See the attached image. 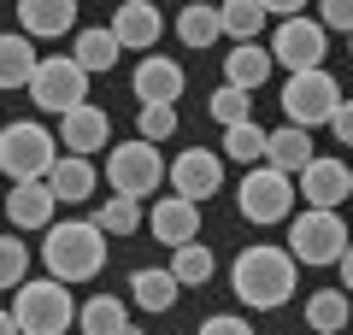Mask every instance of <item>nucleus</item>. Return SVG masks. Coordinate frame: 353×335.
I'll return each mask as SVG.
<instances>
[{
  "mask_svg": "<svg viewBox=\"0 0 353 335\" xmlns=\"http://www.w3.org/2000/svg\"><path fill=\"white\" fill-rule=\"evenodd\" d=\"M341 288L353 294V241H347V253H341Z\"/></svg>",
  "mask_w": 353,
  "mask_h": 335,
  "instance_id": "40",
  "label": "nucleus"
},
{
  "mask_svg": "<svg viewBox=\"0 0 353 335\" xmlns=\"http://www.w3.org/2000/svg\"><path fill=\"white\" fill-rule=\"evenodd\" d=\"M171 188L176 194H189V200H206L224 188V159H218L212 148H183L171 159Z\"/></svg>",
  "mask_w": 353,
  "mask_h": 335,
  "instance_id": "11",
  "label": "nucleus"
},
{
  "mask_svg": "<svg viewBox=\"0 0 353 335\" xmlns=\"http://www.w3.org/2000/svg\"><path fill=\"white\" fill-rule=\"evenodd\" d=\"M77 329L83 335H124L130 329V306L118 294H94L77 306Z\"/></svg>",
  "mask_w": 353,
  "mask_h": 335,
  "instance_id": "23",
  "label": "nucleus"
},
{
  "mask_svg": "<svg viewBox=\"0 0 353 335\" xmlns=\"http://www.w3.org/2000/svg\"><path fill=\"white\" fill-rule=\"evenodd\" d=\"M12 312L18 323H24V335H65L77 323V300H71V283H59V276H36V283H18L12 294Z\"/></svg>",
  "mask_w": 353,
  "mask_h": 335,
  "instance_id": "4",
  "label": "nucleus"
},
{
  "mask_svg": "<svg viewBox=\"0 0 353 335\" xmlns=\"http://www.w3.org/2000/svg\"><path fill=\"white\" fill-rule=\"evenodd\" d=\"M206 112H212V118H218V124H248V118H253V100H248V88H236V83H224V88H218V94L212 100H206Z\"/></svg>",
  "mask_w": 353,
  "mask_h": 335,
  "instance_id": "33",
  "label": "nucleus"
},
{
  "mask_svg": "<svg viewBox=\"0 0 353 335\" xmlns=\"http://www.w3.org/2000/svg\"><path fill=\"white\" fill-rule=\"evenodd\" d=\"M306 323H312L318 335H341L353 323V294L347 288H318V294L306 300Z\"/></svg>",
  "mask_w": 353,
  "mask_h": 335,
  "instance_id": "24",
  "label": "nucleus"
},
{
  "mask_svg": "<svg viewBox=\"0 0 353 335\" xmlns=\"http://www.w3.org/2000/svg\"><path fill=\"white\" fill-rule=\"evenodd\" d=\"M176 36H183V48H212V41L224 36L218 6H183V12H176Z\"/></svg>",
  "mask_w": 353,
  "mask_h": 335,
  "instance_id": "29",
  "label": "nucleus"
},
{
  "mask_svg": "<svg viewBox=\"0 0 353 335\" xmlns=\"http://www.w3.org/2000/svg\"><path fill=\"white\" fill-rule=\"evenodd\" d=\"M41 265H48V276H59V283H94V276L106 271V230L94 218L48 223V236H41Z\"/></svg>",
  "mask_w": 353,
  "mask_h": 335,
  "instance_id": "2",
  "label": "nucleus"
},
{
  "mask_svg": "<svg viewBox=\"0 0 353 335\" xmlns=\"http://www.w3.org/2000/svg\"><path fill=\"white\" fill-rule=\"evenodd\" d=\"M112 36L124 41L130 53H153L165 36V18L153 0H118V12H112Z\"/></svg>",
  "mask_w": 353,
  "mask_h": 335,
  "instance_id": "13",
  "label": "nucleus"
},
{
  "mask_svg": "<svg viewBox=\"0 0 353 335\" xmlns=\"http://www.w3.org/2000/svg\"><path fill=\"white\" fill-rule=\"evenodd\" d=\"M176 294H183L176 271H136V276H130V300H136L141 312H171Z\"/></svg>",
  "mask_w": 353,
  "mask_h": 335,
  "instance_id": "26",
  "label": "nucleus"
},
{
  "mask_svg": "<svg viewBox=\"0 0 353 335\" xmlns=\"http://www.w3.org/2000/svg\"><path fill=\"white\" fill-rule=\"evenodd\" d=\"M171 271H176V283H183V288H206V283H212V271H218V259H212L206 241H183V247H171Z\"/></svg>",
  "mask_w": 353,
  "mask_h": 335,
  "instance_id": "27",
  "label": "nucleus"
},
{
  "mask_svg": "<svg viewBox=\"0 0 353 335\" xmlns=\"http://www.w3.org/2000/svg\"><path fill=\"white\" fill-rule=\"evenodd\" d=\"M48 183H53V194H59V206H83L101 176H94V159H88V153H65L48 171Z\"/></svg>",
  "mask_w": 353,
  "mask_h": 335,
  "instance_id": "20",
  "label": "nucleus"
},
{
  "mask_svg": "<svg viewBox=\"0 0 353 335\" xmlns=\"http://www.w3.org/2000/svg\"><path fill=\"white\" fill-rule=\"evenodd\" d=\"M312 159H318V153H312V130H301V124H283V130H271V141H265V165H277V171L301 176Z\"/></svg>",
  "mask_w": 353,
  "mask_h": 335,
  "instance_id": "19",
  "label": "nucleus"
},
{
  "mask_svg": "<svg viewBox=\"0 0 353 335\" xmlns=\"http://www.w3.org/2000/svg\"><path fill=\"white\" fill-rule=\"evenodd\" d=\"M259 6H265V12H271V18H294V12H301V6H306V0H259Z\"/></svg>",
  "mask_w": 353,
  "mask_h": 335,
  "instance_id": "38",
  "label": "nucleus"
},
{
  "mask_svg": "<svg viewBox=\"0 0 353 335\" xmlns=\"http://www.w3.org/2000/svg\"><path fill=\"white\" fill-rule=\"evenodd\" d=\"M18 24H24V36L53 41L77 30V0H18Z\"/></svg>",
  "mask_w": 353,
  "mask_h": 335,
  "instance_id": "18",
  "label": "nucleus"
},
{
  "mask_svg": "<svg viewBox=\"0 0 353 335\" xmlns=\"http://www.w3.org/2000/svg\"><path fill=\"white\" fill-rule=\"evenodd\" d=\"M0 335H24V323H18V312L0 306Z\"/></svg>",
  "mask_w": 353,
  "mask_h": 335,
  "instance_id": "39",
  "label": "nucleus"
},
{
  "mask_svg": "<svg viewBox=\"0 0 353 335\" xmlns=\"http://www.w3.org/2000/svg\"><path fill=\"white\" fill-rule=\"evenodd\" d=\"M318 24L353 36V0H318Z\"/></svg>",
  "mask_w": 353,
  "mask_h": 335,
  "instance_id": "35",
  "label": "nucleus"
},
{
  "mask_svg": "<svg viewBox=\"0 0 353 335\" xmlns=\"http://www.w3.org/2000/svg\"><path fill=\"white\" fill-rule=\"evenodd\" d=\"M59 148H71V153H101V148H112V118H106V106H94V100L71 106V112L59 118Z\"/></svg>",
  "mask_w": 353,
  "mask_h": 335,
  "instance_id": "12",
  "label": "nucleus"
},
{
  "mask_svg": "<svg viewBox=\"0 0 353 335\" xmlns=\"http://www.w3.org/2000/svg\"><path fill=\"white\" fill-rule=\"evenodd\" d=\"M30 276V247L12 236H0V288H18Z\"/></svg>",
  "mask_w": 353,
  "mask_h": 335,
  "instance_id": "34",
  "label": "nucleus"
},
{
  "mask_svg": "<svg viewBox=\"0 0 353 335\" xmlns=\"http://www.w3.org/2000/svg\"><path fill=\"white\" fill-rule=\"evenodd\" d=\"M136 100H183V88H189V77H183V65L171 59V53H141L136 65Z\"/></svg>",
  "mask_w": 353,
  "mask_h": 335,
  "instance_id": "17",
  "label": "nucleus"
},
{
  "mask_svg": "<svg viewBox=\"0 0 353 335\" xmlns=\"http://www.w3.org/2000/svg\"><path fill=\"white\" fill-rule=\"evenodd\" d=\"M336 106H341V88H336V77H330L324 65H312V71H289V83H283V118H289V124L318 130V124L336 118Z\"/></svg>",
  "mask_w": 353,
  "mask_h": 335,
  "instance_id": "9",
  "label": "nucleus"
},
{
  "mask_svg": "<svg viewBox=\"0 0 353 335\" xmlns=\"http://www.w3.org/2000/svg\"><path fill=\"white\" fill-rule=\"evenodd\" d=\"M194 335H253V323H248V318H236V312H218V318H206Z\"/></svg>",
  "mask_w": 353,
  "mask_h": 335,
  "instance_id": "36",
  "label": "nucleus"
},
{
  "mask_svg": "<svg viewBox=\"0 0 353 335\" xmlns=\"http://www.w3.org/2000/svg\"><path fill=\"white\" fill-rule=\"evenodd\" d=\"M324 53H330V30L306 12L283 18L277 36H271V59L289 65V71H312V65H324Z\"/></svg>",
  "mask_w": 353,
  "mask_h": 335,
  "instance_id": "10",
  "label": "nucleus"
},
{
  "mask_svg": "<svg viewBox=\"0 0 353 335\" xmlns=\"http://www.w3.org/2000/svg\"><path fill=\"white\" fill-rule=\"evenodd\" d=\"M271 65H277V59H271V48H259V41H236V48L224 53V83H236V88H248V94H253V88L271 77Z\"/></svg>",
  "mask_w": 353,
  "mask_h": 335,
  "instance_id": "22",
  "label": "nucleus"
},
{
  "mask_svg": "<svg viewBox=\"0 0 353 335\" xmlns=\"http://www.w3.org/2000/svg\"><path fill=\"white\" fill-rule=\"evenodd\" d=\"M124 335H141V329H136V323H130V329H124Z\"/></svg>",
  "mask_w": 353,
  "mask_h": 335,
  "instance_id": "41",
  "label": "nucleus"
},
{
  "mask_svg": "<svg viewBox=\"0 0 353 335\" xmlns=\"http://www.w3.org/2000/svg\"><path fill=\"white\" fill-rule=\"evenodd\" d=\"M347 223H341L336 206H306L301 218H294L289 230V253L301 265H341V253H347Z\"/></svg>",
  "mask_w": 353,
  "mask_h": 335,
  "instance_id": "8",
  "label": "nucleus"
},
{
  "mask_svg": "<svg viewBox=\"0 0 353 335\" xmlns=\"http://www.w3.org/2000/svg\"><path fill=\"white\" fill-rule=\"evenodd\" d=\"M30 100H36V112H53V118L83 106L88 100V71L77 65V53H41L36 77H30Z\"/></svg>",
  "mask_w": 353,
  "mask_h": 335,
  "instance_id": "7",
  "label": "nucleus"
},
{
  "mask_svg": "<svg viewBox=\"0 0 353 335\" xmlns=\"http://www.w3.org/2000/svg\"><path fill=\"white\" fill-rule=\"evenodd\" d=\"M106 183H112V194H136L148 200L159 183H171V165L159 159V141H118L112 153H106Z\"/></svg>",
  "mask_w": 353,
  "mask_h": 335,
  "instance_id": "6",
  "label": "nucleus"
},
{
  "mask_svg": "<svg viewBox=\"0 0 353 335\" xmlns=\"http://www.w3.org/2000/svg\"><path fill=\"white\" fill-rule=\"evenodd\" d=\"M265 141H271V130H259L253 118H248V124H230V130H224V153L241 165V171H248V165H265Z\"/></svg>",
  "mask_w": 353,
  "mask_h": 335,
  "instance_id": "30",
  "label": "nucleus"
},
{
  "mask_svg": "<svg viewBox=\"0 0 353 335\" xmlns=\"http://www.w3.org/2000/svg\"><path fill=\"white\" fill-rule=\"evenodd\" d=\"M59 165V136L36 118H12V124L0 130V171L12 176V183H36Z\"/></svg>",
  "mask_w": 353,
  "mask_h": 335,
  "instance_id": "3",
  "label": "nucleus"
},
{
  "mask_svg": "<svg viewBox=\"0 0 353 335\" xmlns=\"http://www.w3.org/2000/svg\"><path fill=\"white\" fill-rule=\"evenodd\" d=\"M153 236L165 241V247H183V241H201V200L189 194H165L153 200Z\"/></svg>",
  "mask_w": 353,
  "mask_h": 335,
  "instance_id": "15",
  "label": "nucleus"
},
{
  "mask_svg": "<svg viewBox=\"0 0 353 335\" xmlns=\"http://www.w3.org/2000/svg\"><path fill=\"white\" fill-rule=\"evenodd\" d=\"M347 53H353V36H347Z\"/></svg>",
  "mask_w": 353,
  "mask_h": 335,
  "instance_id": "43",
  "label": "nucleus"
},
{
  "mask_svg": "<svg viewBox=\"0 0 353 335\" xmlns=\"http://www.w3.org/2000/svg\"><path fill=\"white\" fill-rule=\"evenodd\" d=\"M218 18H224V36L230 41H259V30H265V6L259 0H218Z\"/></svg>",
  "mask_w": 353,
  "mask_h": 335,
  "instance_id": "28",
  "label": "nucleus"
},
{
  "mask_svg": "<svg viewBox=\"0 0 353 335\" xmlns=\"http://www.w3.org/2000/svg\"><path fill=\"white\" fill-rule=\"evenodd\" d=\"M301 200L306 206H341V200H353V165L318 153V159L301 171Z\"/></svg>",
  "mask_w": 353,
  "mask_h": 335,
  "instance_id": "14",
  "label": "nucleus"
},
{
  "mask_svg": "<svg viewBox=\"0 0 353 335\" xmlns=\"http://www.w3.org/2000/svg\"><path fill=\"white\" fill-rule=\"evenodd\" d=\"M159 6H176V0H159Z\"/></svg>",
  "mask_w": 353,
  "mask_h": 335,
  "instance_id": "42",
  "label": "nucleus"
},
{
  "mask_svg": "<svg viewBox=\"0 0 353 335\" xmlns=\"http://www.w3.org/2000/svg\"><path fill=\"white\" fill-rule=\"evenodd\" d=\"M136 136H141V141H171V136H176V100H141Z\"/></svg>",
  "mask_w": 353,
  "mask_h": 335,
  "instance_id": "32",
  "label": "nucleus"
},
{
  "mask_svg": "<svg viewBox=\"0 0 353 335\" xmlns=\"http://www.w3.org/2000/svg\"><path fill=\"white\" fill-rule=\"evenodd\" d=\"M294 253L289 247H271V241H259V247H241V259L230 265V288H236V300L248 312H277L294 300Z\"/></svg>",
  "mask_w": 353,
  "mask_h": 335,
  "instance_id": "1",
  "label": "nucleus"
},
{
  "mask_svg": "<svg viewBox=\"0 0 353 335\" xmlns=\"http://www.w3.org/2000/svg\"><path fill=\"white\" fill-rule=\"evenodd\" d=\"M94 223H101L106 236H136L141 230V200L136 194H106L101 212H94Z\"/></svg>",
  "mask_w": 353,
  "mask_h": 335,
  "instance_id": "31",
  "label": "nucleus"
},
{
  "mask_svg": "<svg viewBox=\"0 0 353 335\" xmlns=\"http://www.w3.org/2000/svg\"><path fill=\"white\" fill-rule=\"evenodd\" d=\"M71 53H77V65H83V71L94 77V71H112V65H118V53H124V41L112 36V24H106V30L94 24V30H77Z\"/></svg>",
  "mask_w": 353,
  "mask_h": 335,
  "instance_id": "25",
  "label": "nucleus"
},
{
  "mask_svg": "<svg viewBox=\"0 0 353 335\" xmlns=\"http://www.w3.org/2000/svg\"><path fill=\"white\" fill-rule=\"evenodd\" d=\"M41 53H36V36H24V30H6L0 36V88H30V77H36Z\"/></svg>",
  "mask_w": 353,
  "mask_h": 335,
  "instance_id": "21",
  "label": "nucleus"
},
{
  "mask_svg": "<svg viewBox=\"0 0 353 335\" xmlns=\"http://www.w3.org/2000/svg\"><path fill=\"white\" fill-rule=\"evenodd\" d=\"M330 130H336V141H341V148H353V100H341V106H336Z\"/></svg>",
  "mask_w": 353,
  "mask_h": 335,
  "instance_id": "37",
  "label": "nucleus"
},
{
  "mask_svg": "<svg viewBox=\"0 0 353 335\" xmlns=\"http://www.w3.org/2000/svg\"><path fill=\"white\" fill-rule=\"evenodd\" d=\"M294 176L277 171V165H248L241 171V188H236V206L248 223H283L294 212Z\"/></svg>",
  "mask_w": 353,
  "mask_h": 335,
  "instance_id": "5",
  "label": "nucleus"
},
{
  "mask_svg": "<svg viewBox=\"0 0 353 335\" xmlns=\"http://www.w3.org/2000/svg\"><path fill=\"white\" fill-rule=\"evenodd\" d=\"M53 212H59V194H53L48 176H36V183H12V194H6V218H12V230H48Z\"/></svg>",
  "mask_w": 353,
  "mask_h": 335,
  "instance_id": "16",
  "label": "nucleus"
}]
</instances>
